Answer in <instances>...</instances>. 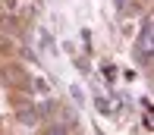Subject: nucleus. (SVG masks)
<instances>
[{
    "label": "nucleus",
    "instance_id": "nucleus-3",
    "mask_svg": "<svg viewBox=\"0 0 154 135\" xmlns=\"http://www.w3.org/2000/svg\"><path fill=\"white\" fill-rule=\"evenodd\" d=\"M47 135H66V126H51V129H47Z\"/></svg>",
    "mask_w": 154,
    "mask_h": 135
},
{
    "label": "nucleus",
    "instance_id": "nucleus-2",
    "mask_svg": "<svg viewBox=\"0 0 154 135\" xmlns=\"http://www.w3.org/2000/svg\"><path fill=\"white\" fill-rule=\"evenodd\" d=\"M6 79H10V82H25V72H22V69H6Z\"/></svg>",
    "mask_w": 154,
    "mask_h": 135
},
{
    "label": "nucleus",
    "instance_id": "nucleus-1",
    "mask_svg": "<svg viewBox=\"0 0 154 135\" xmlns=\"http://www.w3.org/2000/svg\"><path fill=\"white\" fill-rule=\"evenodd\" d=\"M16 116L22 119L25 126H35V123H38V113H35V107H32V104H19V110H16Z\"/></svg>",
    "mask_w": 154,
    "mask_h": 135
}]
</instances>
